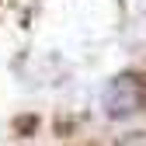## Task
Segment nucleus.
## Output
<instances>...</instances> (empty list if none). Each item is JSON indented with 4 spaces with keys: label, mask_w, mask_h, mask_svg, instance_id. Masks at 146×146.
Wrapping results in <instances>:
<instances>
[{
    "label": "nucleus",
    "mask_w": 146,
    "mask_h": 146,
    "mask_svg": "<svg viewBox=\"0 0 146 146\" xmlns=\"http://www.w3.org/2000/svg\"><path fill=\"white\" fill-rule=\"evenodd\" d=\"M101 108L108 118H132L146 108V84L136 73H118V77L108 80L104 94H101Z\"/></svg>",
    "instance_id": "nucleus-1"
}]
</instances>
